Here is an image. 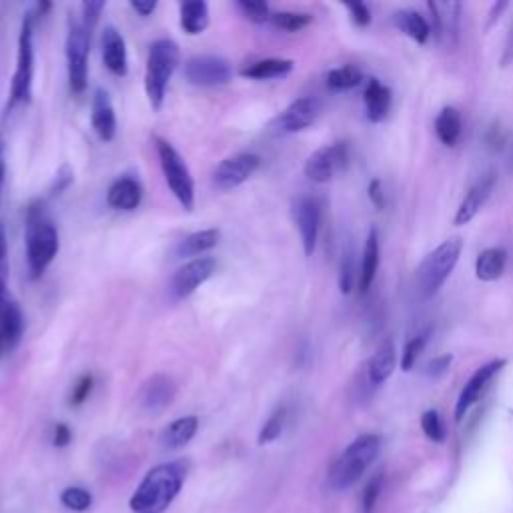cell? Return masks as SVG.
I'll return each mask as SVG.
<instances>
[{
    "mask_svg": "<svg viewBox=\"0 0 513 513\" xmlns=\"http://www.w3.org/2000/svg\"><path fill=\"white\" fill-rule=\"evenodd\" d=\"M189 473L187 461H167L147 471L129 505L133 513H165L181 493Z\"/></svg>",
    "mask_w": 513,
    "mask_h": 513,
    "instance_id": "6da1fadb",
    "label": "cell"
},
{
    "mask_svg": "<svg viewBox=\"0 0 513 513\" xmlns=\"http://www.w3.org/2000/svg\"><path fill=\"white\" fill-rule=\"evenodd\" d=\"M25 241H27L29 273L33 279H39L53 265V261L61 249L57 225L53 223V219L49 217V213L41 201H35L27 209Z\"/></svg>",
    "mask_w": 513,
    "mask_h": 513,
    "instance_id": "7a4b0ae2",
    "label": "cell"
},
{
    "mask_svg": "<svg viewBox=\"0 0 513 513\" xmlns=\"http://www.w3.org/2000/svg\"><path fill=\"white\" fill-rule=\"evenodd\" d=\"M383 449V439L377 433H363L353 439L343 453L337 457L329 471V485L335 491H345L353 487L367 469L377 461Z\"/></svg>",
    "mask_w": 513,
    "mask_h": 513,
    "instance_id": "3957f363",
    "label": "cell"
},
{
    "mask_svg": "<svg viewBox=\"0 0 513 513\" xmlns=\"http://www.w3.org/2000/svg\"><path fill=\"white\" fill-rule=\"evenodd\" d=\"M461 251L463 241L459 237H449L423 257L415 271V293L421 301L433 299L439 293L457 267Z\"/></svg>",
    "mask_w": 513,
    "mask_h": 513,
    "instance_id": "277c9868",
    "label": "cell"
},
{
    "mask_svg": "<svg viewBox=\"0 0 513 513\" xmlns=\"http://www.w3.org/2000/svg\"><path fill=\"white\" fill-rule=\"evenodd\" d=\"M181 63L179 45L171 39H159L151 45L145 69V91L153 111H161L169 83Z\"/></svg>",
    "mask_w": 513,
    "mask_h": 513,
    "instance_id": "5b68a950",
    "label": "cell"
},
{
    "mask_svg": "<svg viewBox=\"0 0 513 513\" xmlns=\"http://www.w3.org/2000/svg\"><path fill=\"white\" fill-rule=\"evenodd\" d=\"M155 147L161 163L163 177L175 195V199L181 203L185 211L195 209V181L189 171V165L181 157V153L163 137H155Z\"/></svg>",
    "mask_w": 513,
    "mask_h": 513,
    "instance_id": "8992f818",
    "label": "cell"
},
{
    "mask_svg": "<svg viewBox=\"0 0 513 513\" xmlns=\"http://www.w3.org/2000/svg\"><path fill=\"white\" fill-rule=\"evenodd\" d=\"M35 13H27L21 25L19 35V53H17V71L11 85V109L21 103H29L33 97V79H35Z\"/></svg>",
    "mask_w": 513,
    "mask_h": 513,
    "instance_id": "52a82bcc",
    "label": "cell"
},
{
    "mask_svg": "<svg viewBox=\"0 0 513 513\" xmlns=\"http://www.w3.org/2000/svg\"><path fill=\"white\" fill-rule=\"evenodd\" d=\"M89 53H91V33L79 21L69 23L67 35V71L71 91L83 95L89 85Z\"/></svg>",
    "mask_w": 513,
    "mask_h": 513,
    "instance_id": "ba28073f",
    "label": "cell"
},
{
    "mask_svg": "<svg viewBox=\"0 0 513 513\" xmlns=\"http://www.w3.org/2000/svg\"><path fill=\"white\" fill-rule=\"evenodd\" d=\"M349 163V147L347 143H331L321 149H317L307 161H305V175L313 183H331L335 177H339Z\"/></svg>",
    "mask_w": 513,
    "mask_h": 513,
    "instance_id": "9c48e42d",
    "label": "cell"
},
{
    "mask_svg": "<svg viewBox=\"0 0 513 513\" xmlns=\"http://www.w3.org/2000/svg\"><path fill=\"white\" fill-rule=\"evenodd\" d=\"M217 271V261L213 257H197L185 263L171 277L169 295L173 301H183L191 297L201 285H205Z\"/></svg>",
    "mask_w": 513,
    "mask_h": 513,
    "instance_id": "30bf717a",
    "label": "cell"
},
{
    "mask_svg": "<svg viewBox=\"0 0 513 513\" xmlns=\"http://www.w3.org/2000/svg\"><path fill=\"white\" fill-rule=\"evenodd\" d=\"M505 365H507L505 359H491L485 365H481L479 369H475V373L469 377V381L465 383V387L461 389V393L457 397V403H455V421L457 423L463 421V417L481 399L487 385L501 373V369Z\"/></svg>",
    "mask_w": 513,
    "mask_h": 513,
    "instance_id": "8fae6325",
    "label": "cell"
},
{
    "mask_svg": "<svg viewBox=\"0 0 513 513\" xmlns=\"http://www.w3.org/2000/svg\"><path fill=\"white\" fill-rule=\"evenodd\" d=\"M185 79L195 87H223L233 79V67L221 57H193L185 63Z\"/></svg>",
    "mask_w": 513,
    "mask_h": 513,
    "instance_id": "7c38bea8",
    "label": "cell"
},
{
    "mask_svg": "<svg viewBox=\"0 0 513 513\" xmlns=\"http://www.w3.org/2000/svg\"><path fill=\"white\" fill-rule=\"evenodd\" d=\"M293 219L301 237L303 253L311 257L317 249V239H319V229H321V205L315 197L303 195L295 199L293 203Z\"/></svg>",
    "mask_w": 513,
    "mask_h": 513,
    "instance_id": "4fadbf2b",
    "label": "cell"
},
{
    "mask_svg": "<svg viewBox=\"0 0 513 513\" xmlns=\"http://www.w3.org/2000/svg\"><path fill=\"white\" fill-rule=\"evenodd\" d=\"M321 115V103L315 97H301L293 101L275 121L273 129L279 135H295L307 131Z\"/></svg>",
    "mask_w": 513,
    "mask_h": 513,
    "instance_id": "5bb4252c",
    "label": "cell"
},
{
    "mask_svg": "<svg viewBox=\"0 0 513 513\" xmlns=\"http://www.w3.org/2000/svg\"><path fill=\"white\" fill-rule=\"evenodd\" d=\"M261 167V159L253 153H239L225 159L213 173V183L221 191H233L247 183Z\"/></svg>",
    "mask_w": 513,
    "mask_h": 513,
    "instance_id": "9a60e30c",
    "label": "cell"
},
{
    "mask_svg": "<svg viewBox=\"0 0 513 513\" xmlns=\"http://www.w3.org/2000/svg\"><path fill=\"white\" fill-rule=\"evenodd\" d=\"M493 189H495V175H493V173H487V175L479 177V179L467 189L463 201L459 203L457 213H455V217H453V225H455V227L469 225V223L481 213V209H483L485 203L489 201Z\"/></svg>",
    "mask_w": 513,
    "mask_h": 513,
    "instance_id": "2e32d148",
    "label": "cell"
},
{
    "mask_svg": "<svg viewBox=\"0 0 513 513\" xmlns=\"http://www.w3.org/2000/svg\"><path fill=\"white\" fill-rule=\"evenodd\" d=\"M175 395L177 383L173 381V377L157 373L143 383L139 391V403L147 413H161L175 401Z\"/></svg>",
    "mask_w": 513,
    "mask_h": 513,
    "instance_id": "e0dca14e",
    "label": "cell"
},
{
    "mask_svg": "<svg viewBox=\"0 0 513 513\" xmlns=\"http://www.w3.org/2000/svg\"><path fill=\"white\" fill-rule=\"evenodd\" d=\"M25 333V317L21 307L7 299L0 305V357L9 355L17 349Z\"/></svg>",
    "mask_w": 513,
    "mask_h": 513,
    "instance_id": "ac0fdd59",
    "label": "cell"
},
{
    "mask_svg": "<svg viewBox=\"0 0 513 513\" xmlns=\"http://www.w3.org/2000/svg\"><path fill=\"white\" fill-rule=\"evenodd\" d=\"M91 123L97 137L103 143H111L117 135V115L111 101V95L105 89H97L93 95V113Z\"/></svg>",
    "mask_w": 513,
    "mask_h": 513,
    "instance_id": "d6986e66",
    "label": "cell"
},
{
    "mask_svg": "<svg viewBox=\"0 0 513 513\" xmlns=\"http://www.w3.org/2000/svg\"><path fill=\"white\" fill-rule=\"evenodd\" d=\"M395 367H397V349H395L393 341L387 339L377 347V351L367 361L365 383L369 387H379L393 375Z\"/></svg>",
    "mask_w": 513,
    "mask_h": 513,
    "instance_id": "ffe728a7",
    "label": "cell"
},
{
    "mask_svg": "<svg viewBox=\"0 0 513 513\" xmlns=\"http://www.w3.org/2000/svg\"><path fill=\"white\" fill-rule=\"evenodd\" d=\"M103 63L115 77H125L129 73V55L123 35L115 27H105L103 31Z\"/></svg>",
    "mask_w": 513,
    "mask_h": 513,
    "instance_id": "44dd1931",
    "label": "cell"
},
{
    "mask_svg": "<svg viewBox=\"0 0 513 513\" xmlns=\"http://www.w3.org/2000/svg\"><path fill=\"white\" fill-rule=\"evenodd\" d=\"M427 11L431 13V31L435 29V35L439 39H447L451 45L459 37V21H461V5L459 3H427Z\"/></svg>",
    "mask_w": 513,
    "mask_h": 513,
    "instance_id": "7402d4cb",
    "label": "cell"
},
{
    "mask_svg": "<svg viewBox=\"0 0 513 513\" xmlns=\"http://www.w3.org/2000/svg\"><path fill=\"white\" fill-rule=\"evenodd\" d=\"M143 201V187L133 177L117 179L107 191V203L117 211H135Z\"/></svg>",
    "mask_w": 513,
    "mask_h": 513,
    "instance_id": "603a6c76",
    "label": "cell"
},
{
    "mask_svg": "<svg viewBox=\"0 0 513 513\" xmlns=\"http://www.w3.org/2000/svg\"><path fill=\"white\" fill-rule=\"evenodd\" d=\"M221 239V231L219 229H203V231H195L187 237H183L175 249L173 255L175 259H189V257H201L205 253H209L211 249H215L219 245Z\"/></svg>",
    "mask_w": 513,
    "mask_h": 513,
    "instance_id": "cb8c5ba5",
    "label": "cell"
},
{
    "mask_svg": "<svg viewBox=\"0 0 513 513\" xmlns=\"http://www.w3.org/2000/svg\"><path fill=\"white\" fill-rule=\"evenodd\" d=\"M391 91L389 87H385L379 79H369V85L365 89V115L369 119V123H383L391 111Z\"/></svg>",
    "mask_w": 513,
    "mask_h": 513,
    "instance_id": "d4e9b609",
    "label": "cell"
},
{
    "mask_svg": "<svg viewBox=\"0 0 513 513\" xmlns=\"http://www.w3.org/2000/svg\"><path fill=\"white\" fill-rule=\"evenodd\" d=\"M379 253H381V243H379V233L377 229H371L365 247H363V257H361V269H359V293L365 295L377 277L379 269Z\"/></svg>",
    "mask_w": 513,
    "mask_h": 513,
    "instance_id": "484cf974",
    "label": "cell"
},
{
    "mask_svg": "<svg viewBox=\"0 0 513 513\" xmlns=\"http://www.w3.org/2000/svg\"><path fill=\"white\" fill-rule=\"evenodd\" d=\"M199 429V419L195 415H187V417H179L173 423H169L163 433H161V447L165 451H175L185 447L187 443H191V439L197 435Z\"/></svg>",
    "mask_w": 513,
    "mask_h": 513,
    "instance_id": "4316f807",
    "label": "cell"
},
{
    "mask_svg": "<svg viewBox=\"0 0 513 513\" xmlns=\"http://www.w3.org/2000/svg\"><path fill=\"white\" fill-rule=\"evenodd\" d=\"M507 265V251L501 247H487L475 259V277L483 283L497 281Z\"/></svg>",
    "mask_w": 513,
    "mask_h": 513,
    "instance_id": "83f0119b",
    "label": "cell"
},
{
    "mask_svg": "<svg viewBox=\"0 0 513 513\" xmlns=\"http://www.w3.org/2000/svg\"><path fill=\"white\" fill-rule=\"evenodd\" d=\"M179 21H181V29L191 35L197 37L201 33L207 31L211 15H209V5L203 3V0H191V3H181L179 7Z\"/></svg>",
    "mask_w": 513,
    "mask_h": 513,
    "instance_id": "f1b7e54d",
    "label": "cell"
},
{
    "mask_svg": "<svg viewBox=\"0 0 513 513\" xmlns=\"http://www.w3.org/2000/svg\"><path fill=\"white\" fill-rule=\"evenodd\" d=\"M393 21H395L397 29H399L401 33H405V35H407L411 41H415L417 45H425V43L429 41L431 33H433L429 21H427L421 13H417V11H413V9L397 11V13L393 15Z\"/></svg>",
    "mask_w": 513,
    "mask_h": 513,
    "instance_id": "f546056e",
    "label": "cell"
},
{
    "mask_svg": "<svg viewBox=\"0 0 513 513\" xmlns=\"http://www.w3.org/2000/svg\"><path fill=\"white\" fill-rule=\"evenodd\" d=\"M463 133L461 113L455 107H443L435 117V135L445 147H455Z\"/></svg>",
    "mask_w": 513,
    "mask_h": 513,
    "instance_id": "4dcf8cb0",
    "label": "cell"
},
{
    "mask_svg": "<svg viewBox=\"0 0 513 513\" xmlns=\"http://www.w3.org/2000/svg\"><path fill=\"white\" fill-rule=\"evenodd\" d=\"M295 63L291 59H265L257 61L241 71L245 79L253 81H271V79H283L293 71Z\"/></svg>",
    "mask_w": 513,
    "mask_h": 513,
    "instance_id": "1f68e13d",
    "label": "cell"
},
{
    "mask_svg": "<svg viewBox=\"0 0 513 513\" xmlns=\"http://www.w3.org/2000/svg\"><path fill=\"white\" fill-rule=\"evenodd\" d=\"M361 83H363V73L353 65L333 69L327 75V87L331 91H351V89L359 87Z\"/></svg>",
    "mask_w": 513,
    "mask_h": 513,
    "instance_id": "d6a6232c",
    "label": "cell"
},
{
    "mask_svg": "<svg viewBox=\"0 0 513 513\" xmlns=\"http://www.w3.org/2000/svg\"><path fill=\"white\" fill-rule=\"evenodd\" d=\"M285 423H287V409L285 407H277L267 421L263 423L261 431H259V445H269L273 441H277L283 431H285Z\"/></svg>",
    "mask_w": 513,
    "mask_h": 513,
    "instance_id": "836d02e7",
    "label": "cell"
},
{
    "mask_svg": "<svg viewBox=\"0 0 513 513\" xmlns=\"http://www.w3.org/2000/svg\"><path fill=\"white\" fill-rule=\"evenodd\" d=\"M313 21L311 15L307 13H293V11H281V13H273L271 15V23L287 33H297L305 27H309Z\"/></svg>",
    "mask_w": 513,
    "mask_h": 513,
    "instance_id": "e575fe53",
    "label": "cell"
},
{
    "mask_svg": "<svg viewBox=\"0 0 513 513\" xmlns=\"http://www.w3.org/2000/svg\"><path fill=\"white\" fill-rule=\"evenodd\" d=\"M429 341V331H423V333H417L415 337H411L405 347H403V353H401V369L405 373H409L415 365H417V359L421 357L425 345Z\"/></svg>",
    "mask_w": 513,
    "mask_h": 513,
    "instance_id": "d590c367",
    "label": "cell"
},
{
    "mask_svg": "<svg viewBox=\"0 0 513 513\" xmlns=\"http://www.w3.org/2000/svg\"><path fill=\"white\" fill-rule=\"evenodd\" d=\"M61 503L73 511H87L93 505V495L85 487H67L61 493Z\"/></svg>",
    "mask_w": 513,
    "mask_h": 513,
    "instance_id": "8d00e7d4",
    "label": "cell"
},
{
    "mask_svg": "<svg viewBox=\"0 0 513 513\" xmlns=\"http://www.w3.org/2000/svg\"><path fill=\"white\" fill-rule=\"evenodd\" d=\"M355 257L351 253V249H347L341 257V263H339V289L343 295H349L355 287Z\"/></svg>",
    "mask_w": 513,
    "mask_h": 513,
    "instance_id": "74e56055",
    "label": "cell"
},
{
    "mask_svg": "<svg viewBox=\"0 0 513 513\" xmlns=\"http://www.w3.org/2000/svg\"><path fill=\"white\" fill-rule=\"evenodd\" d=\"M421 429L427 435V439H431L435 443L445 441V425H443L441 415L435 409H427L421 415Z\"/></svg>",
    "mask_w": 513,
    "mask_h": 513,
    "instance_id": "f35d334b",
    "label": "cell"
},
{
    "mask_svg": "<svg viewBox=\"0 0 513 513\" xmlns=\"http://www.w3.org/2000/svg\"><path fill=\"white\" fill-rule=\"evenodd\" d=\"M237 9L243 13V17L255 25H263L271 21V9L267 3H249V0H239Z\"/></svg>",
    "mask_w": 513,
    "mask_h": 513,
    "instance_id": "ab89813d",
    "label": "cell"
},
{
    "mask_svg": "<svg viewBox=\"0 0 513 513\" xmlns=\"http://www.w3.org/2000/svg\"><path fill=\"white\" fill-rule=\"evenodd\" d=\"M9 247H7V231L0 223V305L7 301V277H9Z\"/></svg>",
    "mask_w": 513,
    "mask_h": 513,
    "instance_id": "60d3db41",
    "label": "cell"
},
{
    "mask_svg": "<svg viewBox=\"0 0 513 513\" xmlns=\"http://www.w3.org/2000/svg\"><path fill=\"white\" fill-rule=\"evenodd\" d=\"M105 7H107V3H103V0H97V3L95 0H87V3L81 5V17H83L81 23L89 33H93V29L97 27Z\"/></svg>",
    "mask_w": 513,
    "mask_h": 513,
    "instance_id": "b9f144b4",
    "label": "cell"
},
{
    "mask_svg": "<svg viewBox=\"0 0 513 513\" xmlns=\"http://www.w3.org/2000/svg\"><path fill=\"white\" fill-rule=\"evenodd\" d=\"M93 387H95V377L93 375H83L77 383H75V387H73V393H71V405H83L87 399H89V395H91V391H93Z\"/></svg>",
    "mask_w": 513,
    "mask_h": 513,
    "instance_id": "7bdbcfd3",
    "label": "cell"
},
{
    "mask_svg": "<svg viewBox=\"0 0 513 513\" xmlns=\"http://www.w3.org/2000/svg\"><path fill=\"white\" fill-rule=\"evenodd\" d=\"M381 485H383V477H381V475H375V477L367 483V487H365V491H363V511H365V513H371V511H373V507H375V503H377V497H379V493H381Z\"/></svg>",
    "mask_w": 513,
    "mask_h": 513,
    "instance_id": "ee69618b",
    "label": "cell"
},
{
    "mask_svg": "<svg viewBox=\"0 0 513 513\" xmlns=\"http://www.w3.org/2000/svg\"><path fill=\"white\" fill-rule=\"evenodd\" d=\"M345 9L349 11V15H351V19H353V23L357 27H367L371 23V13H369L367 5H363V3H347Z\"/></svg>",
    "mask_w": 513,
    "mask_h": 513,
    "instance_id": "f6af8a7d",
    "label": "cell"
},
{
    "mask_svg": "<svg viewBox=\"0 0 513 513\" xmlns=\"http://www.w3.org/2000/svg\"><path fill=\"white\" fill-rule=\"evenodd\" d=\"M451 361H453V357H451L449 353L439 355V357H433V359L427 363V375L441 377V375L447 373V369L451 367Z\"/></svg>",
    "mask_w": 513,
    "mask_h": 513,
    "instance_id": "bcb514c9",
    "label": "cell"
},
{
    "mask_svg": "<svg viewBox=\"0 0 513 513\" xmlns=\"http://www.w3.org/2000/svg\"><path fill=\"white\" fill-rule=\"evenodd\" d=\"M75 175H73V169L71 167H63L59 173H57V179H55V185L51 187V195H61L63 191L69 189V185L73 183Z\"/></svg>",
    "mask_w": 513,
    "mask_h": 513,
    "instance_id": "7dc6e473",
    "label": "cell"
},
{
    "mask_svg": "<svg viewBox=\"0 0 513 513\" xmlns=\"http://www.w3.org/2000/svg\"><path fill=\"white\" fill-rule=\"evenodd\" d=\"M73 441V431L67 423H57L55 427V435H53V443L55 447H67Z\"/></svg>",
    "mask_w": 513,
    "mask_h": 513,
    "instance_id": "c3c4849f",
    "label": "cell"
},
{
    "mask_svg": "<svg viewBox=\"0 0 513 513\" xmlns=\"http://www.w3.org/2000/svg\"><path fill=\"white\" fill-rule=\"evenodd\" d=\"M367 193H369L371 203H373L377 209H383V207H385V193H383V187H381V181H379V179H373V181H371Z\"/></svg>",
    "mask_w": 513,
    "mask_h": 513,
    "instance_id": "681fc988",
    "label": "cell"
},
{
    "mask_svg": "<svg viewBox=\"0 0 513 513\" xmlns=\"http://www.w3.org/2000/svg\"><path fill=\"white\" fill-rule=\"evenodd\" d=\"M131 9L135 13H139L141 17H149V15L155 13L157 3H155V0H131Z\"/></svg>",
    "mask_w": 513,
    "mask_h": 513,
    "instance_id": "f907efd6",
    "label": "cell"
},
{
    "mask_svg": "<svg viewBox=\"0 0 513 513\" xmlns=\"http://www.w3.org/2000/svg\"><path fill=\"white\" fill-rule=\"evenodd\" d=\"M5 181H7V157H5V139H3V133H0V199H3Z\"/></svg>",
    "mask_w": 513,
    "mask_h": 513,
    "instance_id": "816d5d0a",
    "label": "cell"
},
{
    "mask_svg": "<svg viewBox=\"0 0 513 513\" xmlns=\"http://www.w3.org/2000/svg\"><path fill=\"white\" fill-rule=\"evenodd\" d=\"M507 7H509L507 3H495V5L491 7V11H489V19H487V25H485V31H491V29L495 27V23L499 21L501 13H503Z\"/></svg>",
    "mask_w": 513,
    "mask_h": 513,
    "instance_id": "f5cc1de1",
    "label": "cell"
}]
</instances>
